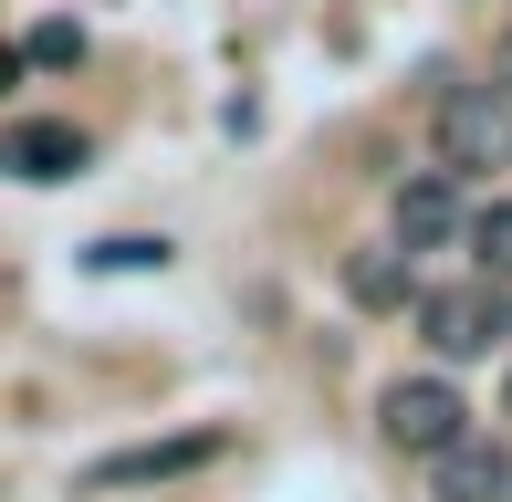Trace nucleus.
<instances>
[{"label":"nucleus","instance_id":"obj_1","mask_svg":"<svg viewBox=\"0 0 512 502\" xmlns=\"http://www.w3.org/2000/svg\"><path fill=\"white\" fill-rule=\"evenodd\" d=\"M377 429L398 450H418V461H450V450L471 440V408H460L450 377H387L377 387Z\"/></svg>","mask_w":512,"mask_h":502},{"label":"nucleus","instance_id":"obj_13","mask_svg":"<svg viewBox=\"0 0 512 502\" xmlns=\"http://www.w3.org/2000/svg\"><path fill=\"white\" fill-rule=\"evenodd\" d=\"M502 419H512V387H502Z\"/></svg>","mask_w":512,"mask_h":502},{"label":"nucleus","instance_id":"obj_3","mask_svg":"<svg viewBox=\"0 0 512 502\" xmlns=\"http://www.w3.org/2000/svg\"><path fill=\"white\" fill-rule=\"evenodd\" d=\"M439 168H512V84H450L439 95Z\"/></svg>","mask_w":512,"mask_h":502},{"label":"nucleus","instance_id":"obj_4","mask_svg":"<svg viewBox=\"0 0 512 502\" xmlns=\"http://www.w3.org/2000/svg\"><path fill=\"white\" fill-rule=\"evenodd\" d=\"M230 461V429H168V440H136V450H105V461H84V492H147V482H189V471Z\"/></svg>","mask_w":512,"mask_h":502},{"label":"nucleus","instance_id":"obj_12","mask_svg":"<svg viewBox=\"0 0 512 502\" xmlns=\"http://www.w3.org/2000/svg\"><path fill=\"white\" fill-rule=\"evenodd\" d=\"M21 63H32V53H11V42H0V95H11V84H21Z\"/></svg>","mask_w":512,"mask_h":502},{"label":"nucleus","instance_id":"obj_11","mask_svg":"<svg viewBox=\"0 0 512 502\" xmlns=\"http://www.w3.org/2000/svg\"><path fill=\"white\" fill-rule=\"evenodd\" d=\"M21 53H32V63H84V32H74V21H42Z\"/></svg>","mask_w":512,"mask_h":502},{"label":"nucleus","instance_id":"obj_6","mask_svg":"<svg viewBox=\"0 0 512 502\" xmlns=\"http://www.w3.org/2000/svg\"><path fill=\"white\" fill-rule=\"evenodd\" d=\"M345 304H366V314H408V304H429V293H418V272H408V241H366V251H345Z\"/></svg>","mask_w":512,"mask_h":502},{"label":"nucleus","instance_id":"obj_5","mask_svg":"<svg viewBox=\"0 0 512 502\" xmlns=\"http://www.w3.org/2000/svg\"><path fill=\"white\" fill-rule=\"evenodd\" d=\"M84 126H63V116H21V126H0V178H32V189H53V178H74L84 168Z\"/></svg>","mask_w":512,"mask_h":502},{"label":"nucleus","instance_id":"obj_9","mask_svg":"<svg viewBox=\"0 0 512 502\" xmlns=\"http://www.w3.org/2000/svg\"><path fill=\"white\" fill-rule=\"evenodd\" d=\"M471 262H481V283H512V199L471 210Z\"/></svg>","mask_w":512,"mask_h":502},{"label":"nucleus","instance_id":"obj_7","mask_svg":"<svg viewBox=\"0 0 512 502\" xmlns=\"http://www.w3.org/2000/svg\"><path fill=\"white\" fill-rule=\"evenodd\" d=\"M387 220H398V241H408V251H429V241L471 231V220H460V189H450V168H418V178H398Z\"/></svg>","mask_w":512,"mask_h":502},{"label":"nucleus","instance_id":"obj_2","mask_svg":"<svg viewBox=\"0 0 512 502\" xmlns=\"http://www.w3.org/2000/svg\"><path fill=\"white\" fill-rule=\"evenodd\" d=\"M418 335H429L439 367H471V356H492L512 335V283H450L418 304Z\"/></svg>","mask_w":512,"mask_h":502},{"label":"nucleus","instance_id":"obj_10","mask_svg":"<svg viewBox=\"0 0 512 502\" xmlns=\"http://www.w3.org/2000/svg\"><path fill=\"white\" fill-rule=\"evenodd\" d=\"M95 272H168V241H147V231H115V241H95L84 251Z\"/></svg>","mask_w":512,"mask_h":502},{"label":"nucleus","instance_id":"obj_8","mask_svg":"<svg viewBox=\"0 0 512 502\" xmlns=\"http://www.w3.org/2000/svg\"><path fill=\"white\" fill-rule=\"evenodd\" d=\"M429 492H439V502H512V450L471 429L450 461H429Z\"/></svg>","mask_w":512,"mask_h":502}]
</instances>
